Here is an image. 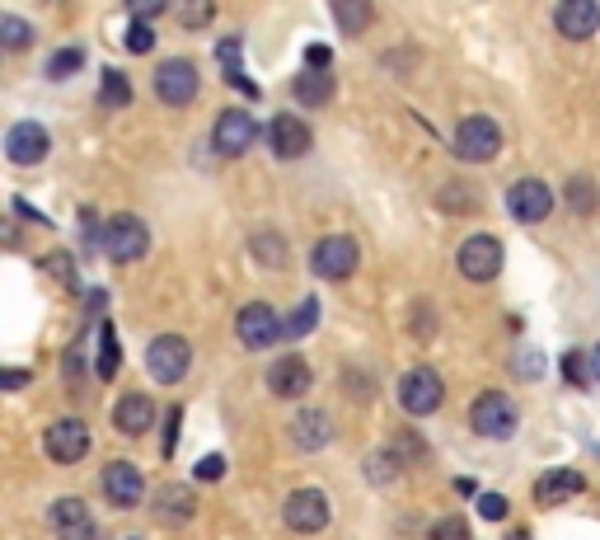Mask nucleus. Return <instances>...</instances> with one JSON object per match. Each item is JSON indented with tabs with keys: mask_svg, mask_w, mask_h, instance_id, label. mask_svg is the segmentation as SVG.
<instances>
[{
	"mask_svg": "<svg viewBox=\"0 0 600 540\" xmlns=\"http://www.w3.org/2000/svg\"><path fill=\"white\" fill-rule=\"evenodd\" d=\"M357 240L352 235H324L320 245H314V254H310V268L324 277V283H343V277H352L357 273Z\"/></svg>",
	"mask_w": 600,
	"mask_h": 540,
	"instance_id": "0eeeda50",
	"label": "nucleus"
},
{
	"mask_svg": "<svg viewBox=\"0 0 600 540\" xmlns=\"http://www.w3.org/2000/svg\"><path fill=\"white\" fill-rule=\"evenodd\" d=\"M43 447L57 465H76L90 456V423H85V418H57V423L47 428Z\"/></svg>",
	"mask_w": 600,
	"mask_h": 540,
	"instance_id": "1a4fd4ad",
	"label": "nucleus"
},
{
	"mask_svg": "<svg viewBox=\"0 0 600 540\" xmlns=\"http://www.w3.org/2000/svg\"><path fill=\"white\" fill-rule=\"evenodd\" d=\"M281 517H287V527L300 531V536H320V531L329 527V498L314 489V484H305V489H296V494L287 498Z\"/></svg>",
	"mask_w": 600,
	"mask_h": 540,
	"instance_id": "9b49d317",
	"label": "nucleus"
},
{
	"mask_svg": "<svg viewBox=\"0 0 600 540\" xmlns=\"http://www.w3.org/2000/svg\"><path fill=\"white\" fill-rule=\"evenodd\" d=\"M441 399H446V386H441V376L432 367H413V372L399 376V405H403V414L427 418V414L441 409Z\"/></svg>",
	"mask_w": 600,
	"mask_h": 540,
	"instance_id": "7ed1b4c3",
	"label": "nucleus"
},
{
	"mask_svg": "<svg viewBox=\"0 0 600 540\" xmlns=\"http://www.w3.org/2000/svg\"><path fill=\"white\" fill-rule=\"evenodd\" d=\"M198 66L188 57H169L160 62V71H155V95H160L169 109H188L192 99H198Z\"/></svg>",
	"mask_w": 600,
	"mask_h": 540,
	"instance_id": "6e6552de",
	"label": "nucleus"
},
{
	"mask_svg": "<svg viewBox=\"0 0 600 540\" xmlns=\"http://www.w3.org/2000/svg\"><path fill=\"white\" fill-rule=\"evenodd\" d=\"M103 498L113 503V508H136L141 498H146V480H141V470L127 465V461H113V465H103Z\"/></svg>",
	"mask_w": 600,
	"mask_h": 540,
	"instance_id": "4468645a",
	"label": "nucleus"
},
{
	"mask_svg": "<svg viewBox=\"0 0 600 540\" xmlns=\"http://www.w3.org/2000/svg\"><path fill=\"white\" fill-rule=\"evenodd\" d=\"M581 489H587V480H581L577 470H549V475H540V484H535V503L540 508H558V503L577 498Z\"/></svg>",
	"mask_w": 600,
	"mask_h": 540,
	"instance_id": "4be33fe9",
	"label": "nucleus"
},
{
	"mask_svg": "<svg viewBox=\"0 0 600 540\" xmlns=\"http://www.w3.org/2000/svg\"><path fill=\"white\" fill-rule=\"evenodd\" d=\"M80 66H85V52H80V47H62L57 57L47 62V76H52V80H66L70 71H80Z\"/></svg>",
	"mask_w": 600,
	"mask_h": 540,
	"instance_id": "72a5a7b5",
	"label": "nucleus"
},
{
	"mask_svg": "<svg viewBox=\"0 0 600 540\" xmlns=\"http://www.w3.org/2000/svg\"><path fill=\"white\" fill-rule=\"evenodd\" d=\"M310 386H314V376H310V362L300 357V353L273 362V372H268V390H273V395H281V399H300Z\"/></svg>",
	"mask_w": 600,
	"mask_h": 540,
	"instance_id": "a211bd4d",
	"label": "nucleus"
},
{
	"mask_svg": "<svg viewBox=\"0 0 600 540\" xmlns=\"http://www.w3.org/2000/svg\"><path fill=\"white\" fill-rule=\"evenodd\" d=\"M455 264H460V273L469 277V283H492V277L502 273V240L469 235L460 245V254H455Z\"/></svg>",
	"mask_w": 600,
	"mask_h": 540,
	"instance_id": "9d476101",
	"label": "nucleus"
},
{
	"mask_svg": "<svg viewBox=\"0 0 600 540\" xmlns=\"http://www.w3.org/2000/svg\"><path fill=\"white\" fill-rule=\"evenodd\" d=\"M211 142H216L221 155H231V161H235V155H244L258 142V123L244 109H225L216 118V128H211Z\"/></svg>",
	"mask_w": 600,
	"mask_h": 540,
	"instance_id": "ddd939ff",
	"label": "nucleus"
},
{
	"mask_svg": "<svg viewBox=\"0 0 600 540\" xmlns=\"http://www.w3.org/2000/svg\"><path fill=\"white\" fill-rule=\"evenodd\" d=\"M287 432H291L296 451H324L333 442V418L324 409H300Z\"/></svg>",
	"mask_w": 600,
	"mask_h": 540,
	"instance_id": "aec40b11",
	"label": "nucleus"
},
{
	"mask_svg": "<svg viewBox=\"0 0 600 540\" xmlns=\"http://www.w3.org/2000/svg\"><path fill=\"white\" fill-rule=\"evenodd\" d=\"M155 14H165V5H160V0H151V5H146V0H136V5H132V20H141V24H146V20H155Z\"/></svg>",
	"mask_w": 600,
	"mask_h": 540,
	"instance_id": "79ce46f5",
	"label": "nucleus"
},
{
	"mask_svg": "<svg viewBox=\"0 0 600 540\" xmlns=\"http://www.w3.org/2000/svg\"><path fill=\"white\" fill-rule=\"evenodd\" d=\"M479 513H484V517H492V521H502V517H507V498H498V494H484V498H479Z\"/></svg>",
	"mask_w": 600,
	"mask_h": 540,
	"instance_id": "ea45409f",
	"label": "nucleus"
},
{
	"mask_svg": "<svg viewBox=\"0 0 600 540\" xmlns=\"http://www.w3.org/2000/svg\"><path fill=\"white\" fill-rule=\"evenodd\" d=\"M563 198H568V207L577 217H591L600 207V188L587 179V174H577V179H568V188H563Z\"/></svg>",
	"mask_w": 600,
	"mask_h": 540,
	"instance_id": "bb28decb",
	"label": "nucleus"
},
{
	"mask_svg": "<svg viewBox=\"0 0 600 540\" xmlns=\"http://www.w3.org/2000/svg\"><path fill=\"white\" fill-rule=\"evenodd\" d=\"M52 531H57V540H95V517L90 508H85L80 498H62V503H52Z\"/></svg>",
	"mask_w": 600,
	"mask_h": 540,
	"instance_id": "f3484780",
	"label": "nucleus"
},
{
	"mask_svg": "<svg viewBox=\"0 0 600 540\" xmlns=\"http://www.w3.org/2000/svg\"><path fill=\"white\" fill-rule=\"evenodd\" d=\"M146 250H151V231L136 217L122 212L113 221H103V254H109L113 264H136Z\"/></svg>",
	"mask_w": 600,
	"mask_h": 540,
	"instance_id": "20e7f679",
	"label": "nucleus"
},
{
	"mask_svg": "<svg viewBox=\"0 0 600 540\" xmlns=\"http://www.w3.org/2000/svg\"><path fill=\"white\" fill-rule=\"evenodd\" d=\"M507 212L525 221V225H535L554 212V188L549 184H540V179H516L507 188Z\"/></svg>",
	"mask_w": 600,
	"mask_h": 540,
	"instance_id": "f8f14e48",
	"label": "nucleus"
},
{
	"mask_svg": "<svg viewBox=\"0 0 600 540\" xmlns=\"http://www.w3.org/2000/svg\"><path fill=\"white\" fill-rule=\"evenodd\" d=\"M155 47V29L151 24H141V20H132V29H127V52H151Z\"/></svg>",
	"mask_w": 600,
	"mask_h": 540,
	"instance_id": "f704fd0d",
	"label": "nucleus"
},
{
	"mask_svg": "<svg viewBox=\"0 0 600 540\" xmlns=\"http://www.w3.org/2000/svg\"><path fill=\"white\" fill-rule=\"evenodd\" d=\"M333 20H338L347 38H357V33H366V24L376 20V10H370L366 0H338V5H333Z\"/></svg>",
	"mask_w": 600,
	"mask_h": 540,
	"instance_id": "a878e982",
	"label": "nucleus"
},
{
	"mask_svg": "<svg viewBox=\"0 0 600 540\" xmlns=\"http://www.w3.org/2000/svg\"><path fill=\"white\" fill-rule=\"evenodd\" d=\"M192 508H198V503H192L188 484H165V489H155V498H151V517L165 521V527H184Z\"/></svg>",
	"mask_w": 600,
	"mask_h": 540,
	"instance_id": "412c9836",
	"label": "nucleus"
},
{
	"mask_svg": "<svg viewBox=\"0 0 600 540\" xmlns=\"http://www.w3.org/2000/svg\"><path fill=\"white\" fill-rule=\"evenodd\" d=\"M291 95H296L300 103H310V109H320V103L333 99V76H329V71H300L296 85H291Z\"/></svg>",
	"mask_w": 600,
	"mask_h": 540,
	"instance_id": "b1692460",
	"label": "nucleus"
},
{
	"mask_svg": "<svg viewBox=\"0 0 600 540\" xmlns=\"http://www.w3.org/2000/svg\"><path fill=\"white\" fill-rule=\"evenodd\" d=\"M202 484H211V480H221L225 475V456H207V461H198V470H192Z\"/></svg>",
	"mask_w": 600,
	"mask_h": 540,
	"instance_id": "58836bf2",
	"label": "nucleus"
},
{
	"mask_svg": "<svg viewBox=\"0 0 600 540\" xmlns=\"http://www.w3.org/2000/svg\"><path fill=\"white\" fill-rule=\"evenodd\" d=\"M469 423H474V432L479 438H511L516 432V405H511V395H502V390H484L479 399H474V409H469Z\"/></svg>",
	"mask_w": 600,
	"mask_h": 540,
	"instance_id": "f257e3e1",
	"label": "nucleus"
},
{
	"mask_svg": "<svg viewBox=\"0 0 600 540\" xmlns=\"http://www.w3.org/2000/svg\"><path fill=\"white\" fill-rule=\"evenodd\" d=\"M314 324H320V301H314V296H305V301L291 310V320H287V339H305Z\"/></svg>",
	"mask_w": 600,
	"mask_h": 540,
	"instance_id": "c756f323",
	"label": "nucleus"
},
{
	"mask_svg": "<svg viewBox=\"0 0 600 540\" xmlns=\"http://www.w3.org/2000/svg\"><path fill=\"white\" fill-rule=\"evenodd\" d=\"M122 367V343H118V329L113 324H103L99 329V376L103 381H113Z\"/></svg>",
	"mask_w": 600,
	"mask_h": 540,
	"instance_id": "c85d7f7f",
	"label": "nucleus"
},
{
	"mask_svg": "<svg viewBox=\"0 0 600 540\" xmlns=\"http://www.w3.org/2000/svg\"><path fill=\"white\" fill-rule=\"evenodd\" d=\"M146 367H151V376L160 381V386H179V381L188 376V367H192V348H188V339H179V334L151 339V348H146Z\"/></svg>",
	"mask_w": 600,
	"mask_h": 540,
	"instance_id": "f03ea898",
	"label": "nucleus"
},
{
	"mask_svg": "<svg viewBox=\"0 0 600 540\" xmlns=\"http://www.w3.org/2000/svg\"><path fill=\"white\" fill-rule=\"evenodd\" d=\"M113 423H118V432H127V438H141V432H151V423H155L151 395H122L118 409H113Z\"/></svg>",
	"mask_w": 600,
	"mask_h": 540,
	"instance_id": "5701e85b",
	"label": "nucleus"
},
{
	"mask_svg": "<svg viewBox=\"0 0 600 540\" xmlns=\"http://www.w3.org/2000/svg\"><path fill=\"white\" fill-rule=\"evenodd\" d=\"M24 381H29V372H20V367H10V372H5V390H20V386H24Z\"/></svg>",
	"mask_w": 600,
	"mask_h": 540,
	"instance_id": "c03bdc74",
	"label": "nucleus"
},
{
	"mask_svg": "<svg viewBox=\"0 0 600 540\" xmlns=\"http://www.w3.org/2000/svg\"><path fill=\"white\" fill-rule=\"evenodd\" d=\"M249 250H254L258 264H268V268H287V240H281L277 231H258V235L249 240Z\"/></svg>",
	"mask_w": 600,
	"mask_h": 540,
	"instance_id": "cd10ccee",
	"label": "nucleus"
},
{
	"mask_svg": "<svg viewBox=\"0 0 600 540\" xmlns=\"http://www.w3.org/2000/svg\"><path fill=\"white\" fill-rule=\"evenodd\" d=\"M235 334H240V343L244 348H273V343H281L287 339V324L277 320V310L268 306V301H249L240 310V320H235Z\"/></svg>",
	"mask_w": 600,
	"mask_h": 540,
	"instance_id": "423d86ee",
	"label": "nucleus"
},
{
	"mask_svg": "<svg viewBox=\"0 0 600 540\" xmlns=\"http://www.w3.org/2000/svg\"><path fill=\"white\" fill-rule=\"evenodd\" d=\"M498 151H502V128L492 123V118H465V123L455 128V155H460V161L484 165Z\"/></svg>",
	"mask_w": 600,
	"mask_h": 540,
	"instance_id": "39448f33",
	"label": "nucleus"
},
{
	"mask_svg": "<svg viewBox=\"0 0 600 540\" xmlns=\"http://www.w3.org/2000/svg\"><path fill=\"white\" fill-rule=\"evenodd\" d=\"M179 414H184V409H169V423H165V456H174V438H179Z\"/></svg>",
	"mask_w": 600,
	"mask_h": 540,
	"instance_id": "37998d69",
	"label": "nucleus"
},
{
	"mask_svg": "<svg viewBox=\"0 0 600 540\" xmlns=\"http://www.w3.org/2000/svg\"><path fill=\"white\" fill-rule=\"evenodd\" d=\"M47 268L57 273L66 287H76V273H70V258H66V254H52V258H47Z\"/></svg>",
	"mask_w": 600,
	"mask_h": 540,
	"instance_id": "a19ab883",
	"label": "nucleus"
},
{
	"mask_svg": "<svg viewBox=\"0 0 600 540\" xmlns=\"http://www.w3.org/2000/svg\"><path fill=\"white\" fill-rule=\"evenodd\" d=\"M390 456L399 465H422V461H427V442L413 438V432H395V451H390Z\"/></svg>",
	"mask_w": 600,
	"mask_h": 540,
	"instance_id": "473e14b6",
	"label": "nucleus"
},
{
	"mask_svg": "<svg viewBox=\"0 0 600 540\" xmlns=\"http://www.w3.org/2000/svg\"><path fill=\"white\" fill-rule=\"evenodd\" d=\"M268 142H273V155H277V161H300V155L310 151L314 136H310V128L300 123L296 113H277L273 123H268Z\"/></svg>",
	"mask_w": 600,
	"mask_h": 540,
	"instance_id": "dca6fc26",
	"label": "nucleus"
},
{
	"mask_svg": "<svg viewBox=\"0 0 600 540\" xmlns=\"http://www.w3.org/2000/svg\"><path fill=\"white\" fill-rule=\"evenodd\" d=\"M99 99L113 103V109H127V103H132V85H127V76L109 66V71H103V85H99Z\"/></svg>",
	"mask_w": 600,
	"mask_h": 540,
	"instance_id": "7c9ffc66",
	"label": "nucleus"
},
{
	"mask_svg": "<svg viewBox=\"0 0 600 540\" xmlns=\"http://www.w3.org/2000/svg\"><path fill=\"white\" fill-rule=\"evenodd\" d=\"M427 540H469V527H465L460 517H446V521H436Z\"/></svg>",
	"mask_w": 600,
	"mask_h": 540,
	"instance_id": "c9c22d12",
	"label": "nucleus"
},
{
	"mask_svg": "<svg viewBox=\"0 0 600 540\" xmlns=\"http://www.w3.org/2000/svg\"><path fill=\"white\" fill-rule=\"evenodd\" d=\"M591 376L600 381V343H596V353H591Z\"/></svg>",
	"mask_w": 600,
	"mask_h": 540,
	"instance_id": "a18cd8bd",
	"label": "nucleus"
},
{
	"mask_svg": "<svg viewBox=\"0 0 600 540\" xmlns=\"http://www.w3.org/2000/svg\"><path fill=\"white\" fill-rule=\"evenodd\" d=\"M211 14H216L211 5H184V10H179V24H184V29H202Z\"/></svg>",
	"mask_w": 600,
	"mask_h": 540,
	"instance_id": "4c0bfd02",
	"label": "nucleus"
},
{
	"mask_svg": "<svg viewBox=\"0 0 600 540\" xmlns=\"http://www.w3.org/2000/svg\"><path fill=\"white\" fill-rule=\"evenodd\" d=\"M0 43H5L10 52H24L33 43V29L20 20V14H0Z\"/></svg>",
	"mask_w": 600,
	"mask_h": 540,
	"instance_id": "2f4dec72",
	"label": "nucleus"
},
{
	"mask_svg": "<svg viewBox=\"0 0 600 540\" xmlns=\"http://www.w3.org/2000/svg\"><path fill=\"white\" fill-rule=\"evenodd\" d=\"M563 376H568L573 381V386H587V357H581V353H568V357H563Z\"/></svg>",
	"mask_w": 600,
	"mask_h": 540,
	"instance_id": "e433bc0d",
	"label": "nucleus"
},
{
	"mask_svg": "<svg viewBox=\"0 0 600 540\" xmlns=\"http://www.w3.org/2000/svg\"><path fill=\"white\" fill-rule=\"evenodd\" d=\"M47 151H52V136L38 123H14L5 132V161L10 165H38V161H47Z\"/></svg>",
	"mask_w": 600,
	"mask_h": 540,
	"instance_id": "2eb2a0df",
	"label": "nucleus"
},
{
	"mask_svg": "<svg viewBox=\"0 0 600 540\" xmlns=\"http://www.w3.org/2000/svg\"><path fill=\"white\" fill-rule=\"evenodd\" d=\"M554 29L573 43L591 38V33L600 29V5H591V0H563V5L554 10Z\"/></svg>",
	"mask_w": 600,
	"mask_h": 540,
	"instance_id": "6ab92c4d",
	"label": "nucleus"
},
{
	"mask_svg": "<svg viewBox=\"0 0 600 540\" xmlns=\"http://www.w3.org/2000/svg\"><path fill=\"white\" fill-rule=\"evenodd\" d=\"M216 62L225 66V80L235 85L240 95H258V85L244 76V66H240V38H225V43H216Z\"/></svg>",
	"mask_w": 600,
	"mask_h": 540,
	"instance_id": "393cba45",
	"label": "nucleus"
},
{
	"mask_svg": "<svg viewBox=\"0 0 600 540\" xmlns=\"http://www.w3.org/2000/svg\"><path fill=\"white\" fill-rule=\"evenodd\" d=\"M511 540H525V536H511Z\"/></svg>",
	"mask_w": 600,
	"mask_h": 540,
	"instance_id": "49530a36",
	"label": "nucleus"
}]
</instances>
